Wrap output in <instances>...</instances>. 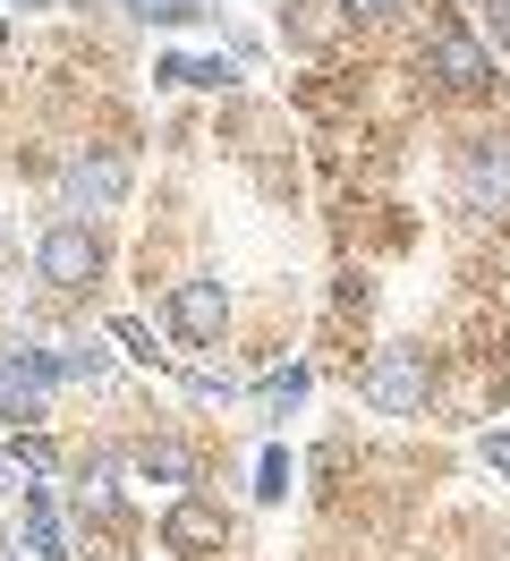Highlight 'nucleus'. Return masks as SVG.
Masks as SVG:
<instances>
[{
	"label": "nucleus",
	"mask_w": 510,
	"mask_h": 561,
	"mask_svg": "<svg viewBox=\"0 0 510 561\" xmlns=\"http://www.w3.org/2000/svg\"><path fill=\"white\" fill-rule=\"evenodd\" d=\"M68 187V205H86V213H111L120 196H128V153H111V145H86L77 162L60 171Z\"/></svg>",
	"instance_id": "obj_7"
},
{
	"label": "nucleus",
	"mask_w": 510,
	"mask_h": 561,
	"mask_svg": "<svg viewBox=\"0 0 510 561\" xmlns=\"http://www.w3.org/2000/svg\"><path fill=\"white\" fill-rule=\"evenodd\" d=\"M18 527H26V553L34 561H68V527H60L52 485H26V493H18Z\"/></svg>",
	"instance_id": "obj_8"
},
{
	"label": "nucleus",
	"mask_w": 510,
	"mask_h": 561,
	"mask_svg": "<svg viewBox=\"0 0 510 561\" xmlns=\"http://www.w3.org/2000/svg\"><path fill=\"white\" fill-rule=\"evenodd\" d=\"M18 9H52V0H18Z\"/></svg>",
	"instance_id": "obj_20"
},
{
	"label": "nucleus",
	"mask_w": 510,
	"mask_h": 561,
	"mask_svg": "<svg viewBox=\"0 0 510 561\" xmlns=\"http://www.w3.org/2000/svg\"><path fill=\"white\" fill-rule=\"evenodd\" d=\"M281 493H290V451L264 443V459H256V502H281Z\"/></svg>",
	"instance_id": "obj_11"
},
{
	"label": "nucleus",
	"mask_w": 510,
	"mask_h": 561,
	"mask_svg": "<svg viewBox=\"0 0 510 561\" xmlns=\"http://www.w3.org/2000/svg\"><path fill=\"white\" fill-rule=\"evenodd\" d=\"M9 485L26 493V459H18V451H0V493H9Z\"/></svg>",
	"instance_id": "obj_18"
},
{
	"label": "nucleus",
	"mask_w": 510,
	"mask_h": 561,
	"mask_svg": "<svg viewBox=\"0 0 510 561\" xmlns=\"http://www.w3.org/2000/svg\"><path fill=\"white\" fill-rule=\"evenodd\" d=\"M111 332H120V341H128V357H145V366H162V357H170V350H154V332H145L136 316H120Z\"/></svg>",
	"instance_id": "obj_16"
},
{
	"label": "nucleus",
	"mask_w": 510,
	"mask_h": 561,
	"mask_svg": "<svg viewBox=\"0 0 510 561\" xmlns=\"http://www.w3.org/2000/svg\"><path fill=\"white\" fill-rule=\"evenodd\" d=\"M188 391H196V400H230L238 375H230V366H188Z\"/></svg>",
	"instance_id": "obj_14"
},
{
	"label": "nucleus",
	"mask_w": 510,
	"mask_h": 561,
	"mask_svg": "<svg viewBox=\"0 0 510 561\" xmlns=\"http://www.w3.org/2000/svg\"><path fill=\"white\" fill-rule=\"evenodd\" d=\"M349 26H383V18H400V9H417V0H332Z\"/></svg>",
	"instance_id": "obj_13"
},
{
	"label": "nucleus",
	"mask_w": 510,
	"mask_h": 561,
	"mask_svg": "<svg viewBox=\"0 0 510 561\" xmlns=\"http://www.w3.org/2000/svg\"><path fill=\"white\" fill-rule=\"evenodd\" d=\"M485 468H494V477H510V434H485Z\"/></svg>",
	"instance_id": "obj_17"
},
{
	"label": "nucleus",
	"mask_w": 510,
	"mask_h": 561,
	"mask_svg": "<svg viewBox=\"0 0 510 561\" xmlns=\"http://www.w3.org/2000/svg\"><path fill=\"white\" fill-rule=\"evenodd\" d=\"M52 357L43 350H18V357H0V417L9 425H43L52 417Z\"/></svg>",
	"instance_id": "obj_6"
},
{
	"label": "nucleus",
	"mask_w": 510,
	"mask_h": 561,
	"mask_svg": "<svg viewBox=\"0 0 510 561\" xmlns=\"http://www.w3.org/2000/svg\"><path fill=\"white\" fill-rule=\"evenodd\" d=\"M43 357H52L60 383H102V375H111V350H94V341H77V350H43Z\"/></svg>",
	"instance_id": "obj_10"
},
{
	"label": "nucleus",
	"mask_w": 510,
	"mask_h": 561,
	"mask_svg": "<svg viewBox=\"0 0 510 561\" xmlns=\"http://www.w3.org/2000/svg\"><path fill=\"white\" fill-rule=\"evenodd\" d=\"M136 477H145V485H196V451L170 443V434H154V443H136Z\"/></svg>",
	"instance_id": "obj_9"
},
{
	"label": "nucleus",
	"mask_w": 510,
	"mask_h": 561,
	"mask_svg": "<svg viewBox=\"0 0 510 561\" xmlns=\"http://www.w3.org/2000/svg\"><path fill=\"white\" fill-rule=\"evenodd\" d=\"M485 18H494V43L510 51V0H485Z\"/></svg>",
	"instance_id": "obj_19"
},
{
	"label": "nucleus",
	"mask_w": 510,
	"mask_h": 561,
	"mask_svg": "<svg viewBox=\"0 0 510 561\" xmlns=\"http://www.w3.org/2000/svg\"><path fill=\"white\" fill-rule=\"evenodd\" d=\"M162 323L188 341V350H213V341L230 332V289H222V280H170Z\"/></svg>",
	"instance_id": "obj_4"
},
{
	"label": "nucleus",
	"mask_w": 510,
	"mask_h": 561,
	"mask_svg": "<svg viewBox=\"0 0 510 561\" xmlns=\"http://www.w3.org/2000/svg\"><path fill=\"white\" fill-rule=\"evenodd\" d=\"M34 273L52 280L60 298H77V289H94V280H102V239L86 230V221H52V230L34 239Z\"/></svg>",
	"instance_id": "obj_3"
},
{
	"label": "nucleus",
	"mask_w": 510,
	"mask_h": 561,
	"mask_svg": "<svg viewBox=\"0 0 510 561\" xmlns=\"http://www.w3.org/2000/svg\"><path fill=\"white\" fill-rule=\"evenodd\" d=\"M136 18H154V26H188V18H204V0H136Z\"/></svg>",
	"instance_id": "obj_15"
},
{
	"label": "nucleus",
	"mask_w": 510,
	"mask_h": 561,
	"mask_svg": "<svg viewBox=\"0 0 510 561\" xmlns=\"http://www.w3.org/2000/svg\"><path fill=\"white\" fill-rule=\"evenodd\" d=\"M358 400H366L374 417H426V400H434V366H426V350H374L366 366H358Z\"/></svg>",
	"instance_id": "obj_1"
},
{
	"label": "nucleus",
	"mask_w": 510,
	"mask_h": 561,
	"mask_svg": "<svg viewBox=\"0 0 510 561\" xmlns=\"http://www.w3.org/2000/svg\"><path fill=\"white\" fill-rule=\"evenodd\" d=\"M0 43H9V26H0Z\"/></svg>",
	"instance_id": "obj_21"
},
{
	"label": "nucleus",
	"mask_w": 510,
	"mask_h": 561,
	"mask_svg": "<svg viewBox=\"0 0 510 561\" xmlns=\"http://www.w3.org/2000/svg\"><path fill=\"white\" fill-rule=\"evenodd\" d=\"M460 205H468L476 221L510 230V137L502 128H476V137L460 145Z\"/></svg>",
	"instance_id": "obj_2"
},
{
	"label": "nucleus",
	"mask_w": 510,
	"mask_h": 561,
	"mask_svg": "<svg viewBox=\"0 0 510 561\" xmlns=\"http://www.w3.org/2000/svg\"><path fill=\"white\" fill-rule=\"evenodd\" d=\"M306 383H315L306 366H281V375H272V383H264V400H272V409H281V417H290V409H298V400H306Z\"/></svg>",
	"instance_id": "obj_12"
},
{
	"label": "nucleus",
	"mask_w": 510,
	"mask_h": 561,
	"mask_svg": "<svg viewBox=\"0 0 510 561\" xmlns=\"http://www.w3.org/2000/svg\"><path fill=\"white\" fill-rule=\"evenodd\" d=\"M230 545V511L222 502H204V493H179L162 511V553H179V561H213Z\"/></svg>",
	"instance_id": "obj_5"
}]
</instances>
